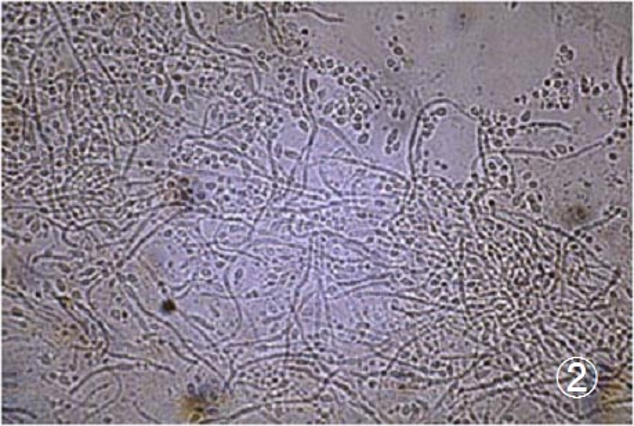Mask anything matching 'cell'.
Wrapping results in <instances>:
<instances>
[{"mask_svg": "<svg viewBox=\"0 0 634 426\" xmlns=\"http://www.w3.org/2000/svg\"><path fill=\"white\" fill-rule=\"evenodd\" d=\"M561 391L570 397H583L592 393L597 384V373L590 361L575 357L565 361L557 374Z\"/></svg>", "mask_w": 634, "mask_h": 426, "instance_id": "cell-1", "label": "cell"}]
</instances>
